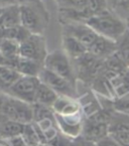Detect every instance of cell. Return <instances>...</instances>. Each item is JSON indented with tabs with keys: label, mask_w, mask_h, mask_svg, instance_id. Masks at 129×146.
Masks as SVG:
<instances>
[{
	"label": "cell",
	"mask_w": 129,
	"mask_h": 146,
	"mask_svg": "<svg viewBox=\"0 0 129 146\" xmlns=\"http://www.w3.org/2000/svg\"><path fill=\"white\" fill-rule=\"evenodd\" d=\"M3 116L20 124H29L33 121V107L31 104L15 99L4 94L2 107Z\"/></svg>",
	"instance_id": "277c9868"
},
{
	"label": "cell",
	"mask_w": 129,
	"mask_h": 146,
	"mask_svg": "<svg viewBox=\"0 0 129 146\" xmlns=\"http://www.w3.org/2000/svg\"><path fill=\"white\" fill-rule=\"evenodd\" d=\"M2 38V29L0 28V39Z\"/></svg>",
	"instance_id": "d590c367"
},
{
	"label": "cell",
	"mask_w": 129,
	"mask_h": 146,
	"mask_svg": "<svg viewBox=\"0 0 129 146\" xmlns=\"http://www.w3.org/2000/svg\"><path fill=\"white\" fill-rule=\"evenodd\" d=\"M116 52L129 68V27L124 35L117 40Z\"/></svg>",
	"instance_id": "cb8c5ba5"
},
{
	"label": "cell",
	"mask_w": 129,
	"mask_h": 146,
	"mask_svg": "<svg viewBox=\"0 0 129 146\" xmlns=\"http://www.w3.org/2000/svg\"><path fill=\"white\" fill-rule=\"evenodd\" d=\"M19 1V4L21 3H28V4H39V3H43L41 0H18Z\"/></svg>",
	"instance_id": "d6a6232c"
},
{
	"label": "cell",
	"mask_w": 129,
	"mask_h": 146,
	"mask_svg": "<svg viewBox=\"0 0 129 146\" xmlns=\"http://www.w3.org/2000/svg\"><path fill=\"white\" fill-rule=\"evenodd\" d=\"M39 79L41 83L53 89L59 96L78 98L77 84L70 82L67 79L45 69V68L41 71V75L39 76Z\"/></svg>",
	"instance_id": "8992f818"
},
{
	"label": "cell",
	"mask_w": 129,
	"mask_h": 146,
	"mask_svg": "<svg viewBox=\"0 0 129 146\" xmlns=\"http://www.w3.org/2000/svg\"><path fill=\"white\" fill-rule=\"evenodd\" d=\"M87 3H88V0H61L59 1L60 7L72 8L79 11H86Z\"/></svg>",
	"instance_id": "484cf974"
},
{
	"label": "cell",
	"mask_w": 129,
	"mask_h": 146,
	"mask_svg": "<svg viewBox=\"0 0 129 146\" xmlns=\"http://www.w3.org/2000/svg\"><path fill=\"white\" fill-rule=\"evenodd\" d=\"M20 19L21 25L33 35H43L50 21V14L45 8L43 3L28 4L21 3Z\"/></svg>",
	"instance_id": "7a4b0ae2"
},
{
	"label": "cell",
	"mask_w": 129,
	"mask_h": 146,
	"mask_svg": "<svg viewBox=\"0 0 129 146\" xmlns=\"http://www.w3.org/2000/svg\"><path fill=\"white\" fill-rule=\"evenodd\" d=\"M30 35L31 33L22 25L7 28V29H2V38L11 39V40H14L18 43H21Z\"/></svg>",
	"instance_id": "7402d4cb"
},
{
	"label": "cell",
	"mask_w": 129,
	"mask_h": 146,
	"mask_svg": "<svg viewBox=\"0 0 129 146\" xmlns=\"http://www.w3.org/2000/svg\"><path fill=\"white\" fill-rule=\"evenodd\" d=\"M18 25H21L19 4L3 8L0 14V28L7 29Z\"/></svg>",
	"instance_id": "5bb4252c"
},
{
	"label": "cell",
	"mask_w": 129,
	"mask_h": 146,
	"mask_svg": "<svg viewBox=\"0 0 129 146\" xmlns=\"http://www.w3.org/2000/svg\"><path fill=\"white\" fill-rule=\"evenodd\" d=\"M63 50L72 60H76L88 54V47L77 38L68 35H63Z\"/></svg>",
	"instance_id": "7c38bea8"
},
{
	"label": "cell",
	"mask_w": 129,
	"mask_h": 146,
	"mask_svg": "<svg viewBox=\"0 0 129 146\" xmlns=\"http://www.w3.org/2000/svg\"><path fill=\"white\" fill-rule=\"evenodd\" d=\"M63 35L75 37L88 48L98 37V35L85 22H69L63 24Z\"/></svg>",
	"instance_id": "9c48e42d"
},
{
	"label": "cell",
	"mask_w": 129,
	"mask_h": 146,
	"mask_svg": "<svg viewBox=\"0 0 129 146\" xmlns=\"http://www.w3.org/2000/svg\"><path fill=\"white\" fill-rule=\"evenodd\" d=\"M3 100H4V94H1L0 95V122L5 118L3 116V113H2V107H3Z\"/></svg>",
	"instance_id": "1f68e13d"
},
{
	"label": "cell",
	"mask_w": 129,
	"mask_h": 146,
	"mask_svg": "<svg viewBox=\"0 0 129 146\" xmlns=\"http://www.w3.org/2000/svg\"><path fill=\"white\" fill-rule=\"evenodd\" d=\"M43 68H45L43 62L30 60V58H22V56H18L17 60H16V62H15L14 69L21 76L39 78Z\"/></svg>",
	"instance_id": "4fadbf2b"
},
{
	"label": "cell",
	"mask_w": 129,
	"mask_h": 146,
	"mask_svg": "<svg viewBox=\"0 0 129 146\" xmlns=\"http://www.w3.org/2000/svg\"><path fill=\"white\" fill-rule=\"evenodd\" d=\"M85 23L90 26L98 35L115 41L118 40L129 27L126 20L110 9L88 18Z\"/></svg>",
	"instance_id": "6da1fadb"
},
{
	"label": "cell",
	"mask_w": 129,
	"mask_h": 146,
	"mask_svg": "<svg viewBox=\"0 0 129 146\" xmlns=\"http://www.w3.org/2000/svg\"><path fill=\"white\" fill-rule=\"evenodd\" d=\"M113 107L114 110L117 112H122V113H129V96L121 99L113 100Z\"/></svg>",
	"instance_id": "4316f807"
},
{
	"label": "cell",
	"mask_w": 129,
	"mask_h": 146,
	"mask_svg": "<svg viewBox=\"0 0 129 146\" xmlns=\"http://www.w3.org/2000/svg\"><path fill=\"white\" fill-rule=\"evenodd\" d=\"M20 77L21 75L13 68L0 66V92L5 94Z\"/></svg>",
	"instance_id": "2e32d148"
},
{
	"label": "cell",
	"mask_w": 129,
	"mask_h": 146,
	"mask_svg": "<svg viewBox=\"0 0 129 146\" xmlns=\"http://www.w3.org/2000/svg\"><path fill=\"white\" fill-rule=\"evenodd\" d=\"M56 119L59 130L64 136L73 140L82 136L85 121V115L83 113L73 115V116L56 115Z\"/></svg>",
	"instance_id": "ba28073f"
},
{
	"label": "cell",
	"mask_w": 129,
	"mask_h": 146,
	"mask_svg": "<svg viewBox=\"0 0 129 146\" xmlns=\"http://www.w3.org/2000/svg\"><path fill=\"white\" fill-rule=\"evenodd\" d=\"M58 98L59 95L53 89L41 82L35 94V103L52 108Z\"/></svg>",
	"instance_id": "ac0fdd59"
},
{
	"label": "cell",
	"mask_w": 129,
	"mask_h": 146,
	"mask_svg": "<svg viewBox=\"0 0 129 146\" xmlns=\"http://www.w3.org/2000/svg\"><path fill=\"white\" fill-rule=\"evenodd\" d=\"M43 64L45 69L67 79L74 84H77V76L73 60L69 58V56L64 52L63 48L49 52Z\"/></svg>",
	"instance_id": "3957f363"
},
{
	"label": "cell",
	"mask_w": 129,
	"mask_h": 146,
	"mask_svg": "<svg viewBox=\"0 0 129 146\" xmlns=\"http://www.w3.org/2000/svg\"><path fill=\"white\" fill-rule=\"evenodd\" d=\"M111 86L115 99H121L129 96V69L112 80Z\"/></svg>",
	"instance_id": "9a60e30c"
},
{
	"label": "cell",
	"mask_w": 129,
	"mask_h": 146,
	"mask_svg": "<svg viewBox=\"0 0 129 146\" xmlns=\"http://www.w3.org/2000/svg\"><path fill=\"white\" fill-rule=\"evenodd\" d=\"M49 54L47 41L43 35H31L19 43V56L45 62Z\"/></svg>",
	"instance_id": "52a82bcc"
},
{
	"label": "cell",
	"mask_w": 129,
	"mask_h": 146,
	"mask_svg": "<svg viewBox=\"0 0 129 146\" xmlns=\"http://www.w3.org/2000/svg\"><path fill=\"white\" fill-rule=\"evenodd\" d=\"M109 9L107 0H88L87 3V11L90 17L98 15Z\"/></svg>",
	"instance_id": "d4e9b609"
},
{
	"label": "cell",
	"mask_w": 129,
	"mask_h": 146,
	"mask_svg": "<svg viewBox=\"0 0 129 146\" xmlns=\"http://www.w3.org/2000/svg\"><path fill=\"white\" fill-rule=\"evenodd\" d=\"M21 138L26 146H39L43 143L39 132L35 129L33 123L24 125L23 131L21 133Z\"/></svg>",
	"instance_id": "44dd1931"
},
{
	"label": "cell",
	"mask_w": 129,
	"mask_h": 146,
	"mask_svg": "<svg viewBox=\"0 0 129 146\" xmlns=\"http://www.w3.org/2000/svg\"><path fill=\"white\" fill-rule=\"evenodd\" d=\"M123 132H129V115L115 111L109 124V134L112 135Z\"/></svg>",
	"instance_id": "d6986e66"
},
{
	"label": "cell",
	"mask_w": 129,
	"mask_h": 146,
	"mask_svg": "<svg viewBox=\"0 0 129 146\" xmlns=\"http://www.w3.org/2000/svg\"><path fill=\"white\" fill-rule=\"evenodd\" d=\"M127 114H128V115H129V113H127Z\"/></svg>",
	"instance_id": "ab89813d"
},
{
	"label": "cell",
	"mask_w": 129,
	"mask_h": 146,
	"mask_svg": "<svg viewBox=\"0 0 129 146\" xmlns=\"http://www.w3.org/2000/svg\"><path fill=\"white\" fill-rule=\"evenodd\" d=\"M71 146H95V143L85 139L83 136H80L72 141Z\"/></svg>",
	"instance_id": "f546056e"
},
{
	"label": "cell",
	"mask_w": 129,
	"mask_h": 146,
	"mask_svg": "<svg viewBox=\"0 0 129 146\" xmlns=\"http://www.w3.org/2000/svg\"><path fill=\"white\" fill-rule=\"evenodd\" d=\"M52 109L55 112V114L60 116H73L83 113L82 107L78 98L64 96H59Z\"/></svg>",
	"instance_id": "8fae6325"
},
{
	"label": "cell",
	"mask_w": 129,
	"mask_h": 146,
	"mask_svg": "<svg viewBox=\"0 0 129 146\" xmlns=\"http://www.w3.org/2000/svg\"><path fill=\"white\" fill-rule=\"evenodd\" d=\"M39 146H51L50 144H47V143H41V145H39Z\"/></svg>",
	"instance_id": "e575fe53"
},
{
	"label": "cell",
	"mask_w": 129,
	"mask_h": 146,
	"mask_svg": "<svg viewBox=\"0 0 129 146\" xmlns=\"http://www.w3.org/2000/svg\"><path fill=\"white\" fill-rule=\"evenodd\" d=\"M0 146H10L6 140H0Z\"/></svg>",
	"instance_id": "836d02e7"
},
{
	"label": "cell",
	"mask_w": 129,
	"mask_h": 146,
	"mask_svg": "<svg viewBox=\"0 0 129 146\" xmlns=\"http://www.w3.org/2000/svg\"><path fill=\"white\" fill-rule=\"evenodd\" d=\"M88 52L97 58L104 60L113 56L117 52V41L109 39L107 37L98 35L96 40L88 48Z\"/></svg>",
	"instance_id": "30bf717a"
},
{
	"label": "cell",
	"mask_w": 129,
	"mask_h": 146,
	"mask_svg": "<svg viewBox=\"0 0 129 146\" xmlns=\"http://www.w3.org/2000/svg\"><path fill=\"white\" fill-rule=\"evenodd\" d=\"M95 146H120L119 143L112 137L111 135H108L106 137H104L103 139H101L100 141H98L97 143H95Z\"/></svg>",
	"instance_id": "f1b7e54d"
},
{
	"label": "cell",
	"mask_w": 129,
	"mask_h": 146,
	"mask_svg": "<svg viewBox=\"0 0 129 146\" xmlns=\"http://www.w3.org/2000/svg\"><path fill=\"white\" fill-rule=\"evenodd\" d=\"M2 10H3V8H1V7H0V14H1V12H2Z\"/></svg>",
	"instance_id": "74e56055"
},
{
	"label": "cell",
	"mask_w": 129,
	"mask_h": 146,
	"mask_svg": "<svg viewBox=\"0 0 129 146\" xmlns=\"http://www.w3.org/2000/svg\"><path fill=\"white\" fill-rule=\"evenodd\" d=\"M107 2L110 10L124 20L127 19L129 16V0H107Z\"/></svg>",
	"instance_id": "603a6c76"
},
{
	"label": "cell",
	"mask_w": 129,
	"mask_h": 146,
	"mask_svg": "<svg viewBox=\"0 0 129 146\" xmlns=\"http://www.w3.org/2000/svg\"><path fill=\"white\" fill-rule=\"evenodd\" d=\"M19 4L18 0H0V7L1 8H5V7L12 6V5Z\"/></svg>",
	"instance_id": "4dcf8cb0"
},
{
	"label": "cell",
	"mask_w": 129,
	"mask_h": 146,
	"mask_svg": "<svg viewBox=\"0 0 129 146\" xmlns=\"http://www.w3.org/2000/svg\"><path fill=\"white\" fill-rule=\"evenodd\" d=\"M1 94H2V93H1V92H0V95H1Z\"/></svg>",
	"instance_id": "f35d334b"
},
{
	"label": "cell",
	"mask_w": 129,
	"mask_h": 146,
	"mask_svg": "<svg viewBox=\"0 0 129 146\" xmlns=\"http://www.w3.org/2000/svg\"><path fill=\"white\" fill-rule=\"evenodd\" d=\"M0 54L15 60L19 56V43L7 38L0 39Z\"/></svg>",
	"instance_id": "ffe728a7"
},
{
	"label": "cell",
	"mask_w": 129,
	"mask_h": 146,
	"mask_svg": "<svg viewBox=\"0 0 129 146\" xmlns=\"http://www.w3.org/2000/svg\"><path fill=\"white\" fill-rule=\"evenodd\" d=\"M111 136L118 142L120 146H129V132L112 134Z\"/></svg>",
	"instance_id": "83f0119b"
},
{
	"label": "cell",
	"mask_w": 129,
	"mask_h": 146,
	"mask_svg": "<svg viewBox=\"0 0 129 146\" xmlns=\"http://www.w3.org/2000/svg\"><path fill=\"white\" fill-rule=\"evenodd\" d=\"M126 22H127V23H128V26H129V16H128V17H127V19H126Z\"/></svg>",
	"instance_id": "8d00e7d4"
},
{
	"label": "cell",
	"mask_w": 129,
	"mask_h": 146,
	"mask_svg": "<svg viewBox=\"0 0 129 146\" xmlns=\"http://www.w3.org/2000/svg\"><path fill=\"white\" fill-rule=\"evenodd\" d=\"M23 128V124L4 118L0 122V137L6 141L11 138L17 137L21 135Z\"/></svg>",
	"instance_id": "e0dca14e"
},
{
	"label": "cell",
	"mask_w": 129,
	"mask_h": 146,
	"mask_svg": "<svg viewBox=\"0 0 129 146\" xmlns=\"http://www.w3.org/2000/svg\"><path fill=\"white\" fill-rule=\"evenodd\" d=\"M39 84L41 81L37 77L21 76L5 95L33 105L35 103V94Z\"/></svg>",
	"instance_id": "5b68a950"
}]
</instances>
